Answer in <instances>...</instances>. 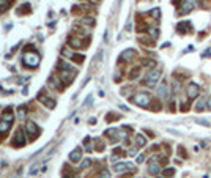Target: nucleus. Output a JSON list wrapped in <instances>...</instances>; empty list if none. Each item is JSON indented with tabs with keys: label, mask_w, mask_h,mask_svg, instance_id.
<instances>
[{
	"label": "nucleus",
	"mask_w": 211,
	"mask_h": 178,
	"mask_svg": "<svg viewBox=\"0 0 211 178\" xmlns=\"http://www.w3.org/2000/svg\"><path fill=\"white\" fill-rule=\"evenodd\" d=\"M136 145L137 147H145V145H147V139H145L142 134H137L136 136Z\"/></svg>",
	"instance_id": "obj_18"
},
{
	"label": "nucleus",
	"mask_w": 211,
	"mask_h": 178,
	"mask_svg": "<svg viewBox=\"0 0 211 178\" xmlns=\"http://www.w3.org/2000/svg\"><path fill=\"white\" fill-rule=\"evenodd\" d=\"M27 132H29V139L30 140H33V139H36L39 134H41V128H38V125L35 121H29L27 123Z\"/></svg>",
	"instance_id": "obj_4"
},
{
	"label": "nucleus",
	"mask_w": 211,
	"mask_h": 178,
	"mask_svg": "<svg viewBox=\"0 0 211 178\" xmlns=\"http://www.w3.org/2000/svg\"><path fill=\"white\" fill-rule=\"evenodd\" d=\"M206 107L211 111V98H208V99H206Z\"/></svg>",
	"instance_id": "obj_38"
},
{
	"label": "nucleus",
	"mask_w": 211,
	"mask_h": 178,
	"mask_svg": "<svg viewBox=\"0 0 211 178\" xmlns=\"http://www.w3.org/2000/svg\"><path fill=\"white\" fill-rule=\"evenodd\" d=\"M159 77H161V71L159 70H153V71H150L147 74V79L143 80V84L148 85V87H154L156 82L159 80Z\"/></svg>",
	"instance_id": "obj_3"
},
{
	"label": "nucleus",
	"mask_w": 211,
	"mask_h": 178,
	"mask_svg": "<svg viewBox=\"0 0 211 178\" xmlns=\"http://www.w3.org/2000/svg\"><path fill=\"white\" fill-rule=\"evenodd\" d=\"M30 11H32L30 5H29V3H24L22 6L18 8V14H21V16H24V14H30Z\"/></svg>",
	"instance_id": "obj_16"
},
{
	"label": "nucleus",
	"mask_w": 211,
	"mask_h": 178,
	"mask_svg": "<svg viewBox=\"0 0 211 178\" xmlns=\"http://www.w3.org/2000/svg\"><path fill=\"white\" fill-rule=\"evenodd\" d=\"M11 2L13 0H0V11H5L11 6Z\"/></svg>",
	"instance_id": "obj_22"
},
{
	"label": "nucleus",
	"mask_w": 211,
	"mask_h": 178,
	"mask_svg": "<svg viewBox=\"0 0 211 178\" xmlns=\"http://www.w3.org/2000/svg\"><path fill=\"white\" fill-rule=\"evenodd\" d=\"M102 148H104V144H102L99 139H96V150H98V152H101Z\"/></svg>",
	"instance_id": "obj_33"
},
{
	"label": "nucleus",
	"mask_w": 211,
	"mask_h": 178,
	"mask_svg": "<svg viewBox=\"0 0 211 178\" xmlns=\"http://www.w3.org/2000/svg\"><path fill=\"white\" fill-rule=\"evenodd\" d=\"M195 121L199 123V125H203V126H209V121H208V120H203V118H197Z\"/></svg>",
	"instance_id": "obj_30"
},
{
	"label": "nucleus",
	"mask_w": 211,
	"mask_h": 178,
	"mask_svg": "<svg viewBox=\"0 0 211 178\" xmlns=\"http://www.w3.org/2000/svg\"><path fill=\"white\" fill-rule=\"evenodd\" d=\"M73 60L77 62V63H81V62H84V55H73Z\"/></svg>",
	"instance_id": "obj_34"
},
{
	"label": "nucleus",
	"mask_w": 211,
	"mask_h": 178,
	"mask_svg": "<svg viewBox=\"0 0 211 178\" xmlns=\"http://www.w3.org/2000/svg\"><path fill=\"white\" fill-rule=\"evenodd\" d=\"M25 144H27V139H25V136H24V131H22V129H18L16 134H14V139H13V147L21 148V147H24Z\"/></svg>",
	"instance_id": "obj_5"
},
{
	"label": "nucleus",
	"mask_w": 211,
	"mask_h": 178,
	"mask_svg": "<svg viewBox=\"0 0 211 178\" xmlns=\"http://www.w3.org/2000/svg\"><path fill=\"white\" fill-rule=\"evenodd\" d=\"M157 95H159V98H162V99H165L169 96V90H167L165 82H162V84L159 85V88H157Z\"/></svg>",
	"instance_id": "obj_14"
},
{
	"label": "nucleus",
	"mask_w": 211,
	"mask_h": 178,
	"mask_svg": "<svg viewBox=\"0 0 211 178\" xmlns=\"http://www.w3.org/2000/svg\"><path fill=\"white\" fill-rule=\"evenodd\" d=\"M134 59V51L133 49H126L121 52V55H120V60L121 62H131Z\"/></svg>",
	"instance_id": "obj_11"
},
{
	"label": "nucleus",
	"mask_w": 211,
	"mask_h": 178,
	"mask_svg": "<svg viewBox=\"0 0 211 178\" xmlns=\"http://www.w3.org/2000/svg\"><path fill=\"white\" fill-rule=\"evenodd\" d=\"M25 115H27V107H25V106H21V107H18V117H25Z\"/></svg>",
	"instance_id": "obj_25"
},
{
	"label": "nucleus",
	"mask_w": 211,
	"mask_h": 178,
	"mask_svg": "<svg viewBox=\"0 0 211 178\" xmlns=\"http://www.w3.org/2000/svg\"><path fill=\"white\" fill-rule=\"evenodd\" d=\"M192 10H194V0H186V2L183 0V5L180 8V14H188Z\"/></svg>",
	"instance_id": "obj_8"
},
{
	"label": "nucleus",
	"mask_w": 211,
	"mask_h": 178,
	"mask_svg": "<svg viewBox=\"0 0 211 178\" xmlns=\"http://www.w3.org/2000/svg\"><path fill=\"white\" fill-rule=\"evenodd\" d=\"M150 14H151V18H154V19H159V18H161V10H159V8H154Z\"/></svg>",
	"instance_id": "obj_27"
},
{
	"label": "nucleus",
	"mask_w": 211,
	"mask_h": 178,
	"mask_svg": "<svg viewBox=\"0 0 211 178\" xmlns=\"http://www.w3.org/2000/svg\"><path fill=\"white\" fill-rule=\"evenodd\" d=\"M159 170H161V167H159V164H157L154 159H151V162H150V166H148V172L151 173V175H156V173H159Z\"/></svg>",
	"instance_id": "obj_13"
},
{
	"label": "nucleus",
	"mask_w": 211,
	"mask_h": 178,
	"mask_svg": "<svg viewBox=\"0 0 211 178\" xmlns=\"http://www.w3.org/2000/svg\"><path fill=\"white\" fill-rule=\"evenodd\" d=\"M0 164H2V162H0Z\"/></svg>",
	"instance_id": "obj_40"
},
{
	"label": "nucleus",
	"mask_w": 211,
	"mask_h": 178,
	"mask_svg": "<svg viewBox=\"0 0 211 178\" xmlns=\"http://www.w3.org/2000/svg\"><path fill=\"white\" fill-rule=\"evenodd\" d=\"M143 65H145V66H153L154 62H153V60H143Z\"/></svg>",
	"instance_id": "obj_37"
},
{
	"label": "nucleus",
	"mask_w": 211,
	"mask_h": 178,
	"mask_svg": "<svg viewBox=\"0 0 211 178\" xmlns=\"http://www.w3.org/2000/svg\"><path fill=\"white\" fill-rule=\"evenodd\" d=\"M148 33H150V36H151L153 39H156L157 36H159V29H157V27H150Z\"/></svg>",
	"instance_id": "obj_23"
},
{
	"label": "nucleus",
	"mask_w": 211,
	"mask_h": 178,
	"mask_svg": "<svg viewBox=\"0 0 211 178\" xmlns=\"http://www.w3.org/2000/svg\"><path fill=\"white\" fill-rule=\"evenodd\" d=\"M205 107H206V99L205 98H199V99H197V103H195V111L197 112H202Z\"/></svg>",
	"instance_id": "obj_17"
},
{
	"label": "nucleus",
	"mask_w": 211,
	"mask_h": 178,
	"mask_svg": "<svg viewBox=\"0 0 211 178\" xmlns=\"http://www.w3.org/2000/svg\"><path fill=\"white\" fill-rule=\"evenodd\" d=\"M134 169V166L131 162H118L117 166H115V170L118 172V173H121V172H126V170H133Z\"/></svg>",
	"instance_id": "obj_9"
},
{
	"label": "nucleus",
	"mask_w": 211,
	"mask_h": 178,
	"mask_svg": "<svg viewBox=\"0 0 211 178\" xmlns=\"http://www.w3.org/2000/svg\"><path fill=\"white\" fill-rule=\"evenodd\" d=\"M70 46L74 47V49H79V47H82V41L79 38H71L70 39Z\"/></svg>",
	"instance_id": "obj_19"
},
{
	"label": "nucleus",
	"mask_w": 211,
	"mask_h": 178,
	"mask_svg": "<svg viewBox=\"0 0 211 178\" xmlns=\"http://www.w3.org/2000/svg\"><path fill=\"white\" fill-rule=\"evenodd\" d=\"M136 153H137V147H133V148L129 150V153H128V155H131V156H134Z\"/></svg>",
	"instance_id": "obj_36"
},
{
	"label": "nucleus",
	"mask_w": 211,
	"mask_h": 178,
	"mask_svg": "<svg viewBox=\"0 0 211 178\" xmlns=\"http://www.w3.org/2000/svg\"><path fill=\"white\" fill-rule=\"evenodd\" d=\"M90 166H91V161H90V159H84L79 167H81V169H87V167H90Z\"/></svg>",
	"instance_id": "obj_28"
},
{
	"label": "nucleus",
	"mask_w": 211,
	"mask_h": 178,
	"mask_svg": "<svg viewBox=\"0 0 211 178\" xmlns=\"http://www.w3.org/2000/svg\"><path fill=\"white\" fill-rule=\"evenodd\" d=\"M81 22H82V24H87V25H95V19H93V18H82Z\"/></svg>",
	"instance_id": "obj_26"
},
{
	"label": "nucleus",
	"mask_w": 211,
	"mask_h": 178,
	"mask_svg": "<svg viewBox=\"0 0 211 178\" xmlns=\"http://www.w3.org/2000/svg\"><path fill=\"white\" fill-rule=\"evenodd\" d=\"M99 178H110V172L109 170H101V173H99Z\"/></svg>",
	"instance_id": "obj_29"
},
{
	"label": "nucleus",
	"mask_w": 211,
	"mask_h": 178,
	"mask_svg": "<svg viewBox=\"0 0 211 178\" xmlns=\"http://www.w3.org/2000/svg\"><path fill=\"white\" fill-rule=\"evenodd\" d=\"M62 54H63V55H65V57H71V59H73V52H71V51H68L66 47H65V49H63V52H62Z\"/></svg>",
	"instance_id": "obj_32"
},
{
	"label": "nucleus",
	"mask_w": 211,
	"mask_h": 178,
	"mask_svg": "<svg viewBox=\"0 0 211 178\" xmlns=\"http://www.w3.org/2000/svg\"><path fill=\"white\" fill-rule=\"evenodd\" d=\"M39 62H41V57H39V54H35V52H25L22 57V63L29 68H36Z\"/></svg>",
	"instance_id": "obj_1"
},
{
	"label": "nucleus",
	"mask_w": 211,
	"mask_h": 178,
	"mask_svg": "<svg viewBox=\"0 0 211 178\" xmlns=\"http://www.w3.org/2000/svg\"><path fill=\"white\" fill-rule=\"evenodd\" d=\"M191 24L189 22H186V24H184V22H181V24H178V33H188L189 32V29H188V27H189Z\"/></svg>",
	"instance_id": "obj_20"
},
{
	"label": "nucleus",
	"mask_w": 211,
	"mask_h": 178,
	"mask_svg": "<svg viewBox=\"0 0 211 178\" xmlns=\"http://www.w3.org/2000/svg\"><path fill=\"white\" fill-rule=\"evenodd\" d=\"M10 123H6V121H3V120H0V134H6L8 132V129H10Z\"/></svg>",
	"instance_id": "obj_21"
},
{
	"label": "nucleus",
	"mask_w": 211,
	"mask_h": 178,
	"mask_svg": "<svg viewBox=\"0 0 211 178\" xmlns=\"http://www.w3.org/2000/svg\"><path fill=\"white\" fill-rule=\"evenodd\" d=\"M118 117H115V114H109L107 117H106V120H107V121H113V120H117Z\"/></svg>",
	"instance_id": "obj_35"
},
{
	"label": "nucleus",
	"mask_w": 211,
	"mask_h": 178,
	"mask_svg": "<svg viewBox=\"0 0 211 178\" xmlns=\"http://www.w3.org/2000/svg\"><path fill=\"white\" fill-rule=\"evenodd\" d=\"M81 156H82V148H76V150H73L71 155H70V161L71 162H79V161H81Z\"/></svg>",
	"instance_id": "obj_12"
},
{
	"label": "nucleus",
	"mask_w": 211,
	"mask_h": 178,
	"mask_svg": "<svg viewBox=\"0 0 211 178\" xmlns=\"http://www.w3.org/2000/svg\"><path fill=\"white\" fill-rule=\"evenodd\" d=\"M49 85L52 87V88H58V90H62V82H60V77H55V76H52L50 79H49Z\"/></svg>",
	"instance_id": "obj_15"
},
{
	"label": "nucleus",
	"mask_w": 211,
	"mask_h": 178,
	"mask_svg": "<svg viewBox=\"0 0 211 178\" xmlns=\"http://www.w3.org/2000/svg\"><path fill=\"white\" fill-rule=\"evenodd\" d=\"M142 161H143V155H140V156L137 158V162H142Z\"/></svg>",
	"instance_id": "obj_39"
},
{
	"label": "nucleus",
	"mask_w": 211,
	"mask_h": 178,
	"mask_svg": "<svg viewBox=\"0 0 211 178\" xmlns=\"http://www.w3.org/2000/svg\"><path fill=\"white\" fill-rule=\"evenodd\" d=\"M38 99L41 101V103H43L47 109H55V101L52 99V98H49L47 95H44V93H39V95H38Z\"/></svg>",
	"instance_id": "obj_7"
},
{
	"label": "nucleus",
	"mask_w": 211,
	"mask_h": 178,
	"mask_svg": "<svg viewBox=\"0 0 211 178\" xmlns=\"http://www.w3.org/2000/svg\"><path fill=\"white\" fill-rule=\"evenodd\" d=\"M162 173H164V176H172V175L175 173V170H173V169H165Z\"/></svg>",
	"instance_id": "obj_31"
},
{
	"label": "nucleus",
	"mask_w": 211,
	"mask_h": 178,
	"mask_svg": "<svg viewBox=\"0 0 211 178\" xmlns=\"http://www.w3.org/2000/svg\"><path fill=\"white\" fill-rule=\"evenodd\" d=\"M139 74H140V68H134V70L129 73V79H131V80H134V79H137Z\"/></svg>",
	"instance_id": "obj_24"
},
{
	"label": "nucleus",
	"mask_w": 211,
	"mask_h": 178,
	"mask_svg": "<svg viewBox=\"0 0 211 178\" xmlns=\"http://www.w3.org/2000/svg\"><path fill=\"white\" fill-rule=\"evenodd\" d=\"M133 103L134 104H137V106H140V107H148L150 106V103H151V99H150V95L148 93H136L134 96H133Z\"/></svg>",
	"instance_id": "obj_2"
},
{
	"label": "nucleus",
	"mask_w": 211,
	"mask_h": 178,
	"mask_svg": "<svg viewBox=\"0 0 211 178\" xmlns=\"http://www.w3.org/2000/svg\"><path fill=\"white\" fill-rule=\"evenodd\" d=\"M199 93H200V87L197 85L195 82L188 84V87H186V95H188L189 99H195L197 96H199Z\"/></svg>",
	"instance_id": "obj_6"
},
{
	"label": "nucleus",
	"mask_w": 211,
	"mask_h": 178,
	"mask_svg": "<svg viewBox=\"0 0 211 178\" xmlns=\"http://www.w3.org/2000/svg\"><path fill=\"white\" fill-rule=\"evenodd\" d=\"M2 120L6 121V123H10V125H13L14 115H13V109H11V107H6V109H5V112H3V115H2Z\"/></svg>",
	"instance_id": "obj_10"
}]
</instances>
